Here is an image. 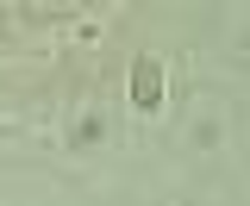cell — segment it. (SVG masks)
<instances>
[{"mask_svg": "<svg viewBox=\"0 0 250 206\" xmlns=\"http://www.w3.org/2000/svg\"><path fill=\"white\" fill-rule=\"evenodd\" d=\"M163 94H169L163 57H138L131 62V113H163Z\"/></svg>", "mask_w": 250, "mask_h": 206, "instance_id": "6da1fadb", "label": "cell"}]
</instances>
